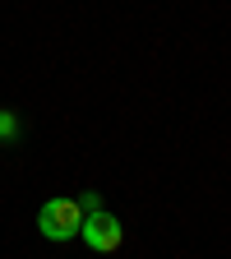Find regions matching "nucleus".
Here are the masks:
<instances>
[{"mask_svg": "<svg viewBox=\"0 0 231 259\" xmlns=\"http://www.w3.org/2000/svg\"><path fill=\"white\" fill-rule=\"evenodd\" d=\"M79 236H83V245H88L93 254H111V250H120V241H125V227H120V218H111V213L102 208V213H83Z\"/></svg>", "mask_w": 231, "mask_h": 259, "instance_id": "f03ea898", "label": "nucleus"}, {"mask_svg": "<svg viewBox=\"0 0 231 259\" xmlns=\"http://www.w3.org/2000/svg\"><path fill=\"white\" fill-rule=\"evenodd\" d=\"M14 135H19V120L10 111H0V139H14Z\"/></svg>", "mask_w": 231, "mask_h": 259, "instance_id": "7ed1b4c3", "label": "nucleus"}, {"mask_svg": "<svg viewBox=\"0 0 231 259\" xmlns=\"http://www.w3.org/2000/svg\"><path fill=\"white\" fill-rule=\"evenodd\" d=\"M37 227H42V236L47 241H74L79 236V227H83V208L79 199H47L42 213H37Z\"/></svg>", "mask_w": 231, "mask_h": 259, "instance_id": "f257e3e1", "label": "nucleus"}, {"mask_svg": "<svg viewBox=\"0 0 231 259\" xmlns=\"http://www.w3.org/2000/svg\"><path fill=\"white\" fill-rule=\"evenodd\" d=\"M79 208H83V213H102V194H97V190H88L83 199H79Z\"/></svg>", "mask_w": 231, "mask_h": 259, "instance_id": "20e7f679", "label": "nucleus"}]
</instances>
